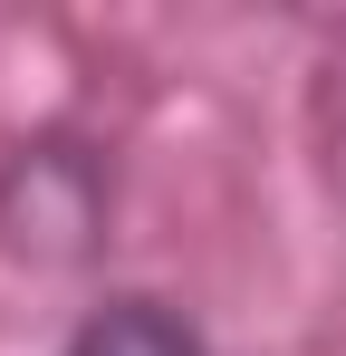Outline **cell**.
Listing matches in <instances>:
<instances>
[{
  "label": "cell",
  "instance_id": "obj_1",
  "mask_svg": "<svg viewBox=\"0 0 346 356\" xmlns=\"http://www.w3.org/2000/svg\"><path fill=\"white\" fill-rule=\"evenodd\" d=\"M115 232V174L87 135H19L0 154V250L19 270H87Z\"/></svg>",
  "mask_w": 346,
  "mask_h": 356
},
{
  "label": "cell",
  "instance_id": "obj_2",
  "mask_svg": "<svg viewBox=\"0 0 346 356\" xmlns=\"http://www.w3.org/2000/svg\"><path fill=\"white\" fill-rule=\"evenodd\" d=\"M58 356H212V347H202V327H192L173 298L115 289V298H97V308L67 327V347H58Z\"/></svg>",
  "mask_w": 346,
  "mask_h": 356
}]
</instances>
